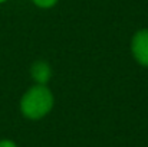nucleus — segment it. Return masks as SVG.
<instances>
[{"instance_id": "obj_1", "label": "nucleus", "mask_w": 148, "mask_h": 147, "mask_svg": "<svg viewBox=\"0 0 148 147\" xmlns=\"http://www.w3.org/2000/svg\"><path fill=\"white\" fill-rule=\"evenodd\" d=\"M53 108V94L46 85L30 87L20 99V111L29 120H40Z\"/></svg>"}, {"instance_id": "obj_4", "label": "nucleus", "mask_w": 148, "mask_h": 147, "mask_svg": "<svg viewBox=\"0 0 148 147\" xmlns=\"http://www.w3.org/2000/svg\"><path fill=\"white\" fill-rule=\"evenodd\" d=\"M32 1L40 9H50L58 3V0H32Z\"/></svg>"}, {"instance_id": "obj_6", "label": "nucleus", "mask_w": 148, "mask_h": 147, "mask_svg": "<svg viewBox=\"0 0 148 147\" xmlns=\"http://www.w3.org/2000/svg\"><path fill=\"white\" fill-rule=\"evenodd\" d=\"M4 1H7V0H0V3H4Z\"/></svg>"}, {"instance_id": "obj_2", "label": "nucleus", "mask_w": 148, "mask_h": 147, "mask_svg": "<svg viewBox=\"0 0 148 147\" xmlns=\"http://www.w3.org/2000/svg\"><path fill=\"white\" fill-rule=\"evenodd\" d=\"M131 52L135 61L148 69V29H141L132 36Z\"/></svg>"}, {"instance_id": "obj_3", "label": "nucleus", "mask_w": 148, "mask_h": 147, "mask_svg": "<svg viewBox=\"0 0 148 147\" xmlns=\"http://www.w3.org/2000/svg\"><path fill=\"white\" fill-rule=\"evenodd\" d=\"M30 75L39 85H46L52 78V68L46 61H36L30 66Z\"/></svg>"}, {"instance_id": "obj_5", "label": "nucleus", "mask_w": 148, "mask_h": 147, "mask_svg": "<svg viewBox=\"0 0 148 147\" xmlns=\"http://www.w3.org/2000/svg\"><path fill=\"white\" fill-rule=\"evenodd\" d=\"M0 147H17L12 140H0Z\"/></svg>"}]
</instances>
